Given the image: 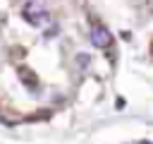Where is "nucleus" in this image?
Wrapping results in <instances>:
<instances>
[{
  "label": "nucleus",
  "instance_id": "1",
  "mask_svg": "<svg viewBox=\"0 0 153 144\" xmlns=\"http://www.w3.org/2000/svg\"><path fill=\"white\" fill-rule=\"evenodd\" d=\"M91 41L96 48H108L112 43V34L103 26V24H93V31H91Z\"/></svg>",
  "mask_w": 153,
  "mask_h": 144
},
{
  "label": "nucleus",
  "instance_id": "2",
  "mask_svg": "<svg viewBox=\"0 0 153 144\" xmlns=\"http://www.w3.org/2000/svg\"><path fill=\"white\" fill-rule=\"evenodd\" d=\"M141 144H151V142H141Z\"/></svg>",
  "mask_w": 153,
  "mask_h": 144
}]
</instances>
